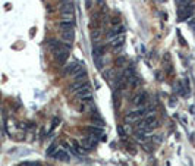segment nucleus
Instances as JSON below:
<instances>
[{"label":"nucleus","instance_id":"f257e3e1","mask_svg":"<svg viewBox=\"0 0 195 166\" xmlns=\"http://www.w3.org/2000/svg\"><path fill=\"white\" fill-rule=\"evenodd\" d=\"M195 12V5L194 3H191V5H186V6H182V8H179V11H178V19L182 22V21H188L192 15H194Z\"/></svg>","mask_w":195,"mask_h":166},{"label":"nucleus","instance_id":"f03ea898","mask_svg":"<svg viewBox=\"0 0 195 166\" xmlns=\"http://www.w3.org/2000/svg\"><path fill=\"white\" fill-rule=\"evenodd\" d=\"M73 12H75V6H73L72 0H66V2L60 3V13L63 18H72Z\"/></svg>","mask_w":195,"mask_h":166},{"label":"nucleus","instance_id":"7ed1b4c3","mask_svg":"<svg viewBox=\"0 0 195 166\" xmlns=\"http://www.w3.org/2000/svg\"><path fill=\"white\" fill-rule=\"evenodd\" d=\"M47 47L56 55L59 52H62V50H65V49H69V46H66V43H63V41H59V40H54V38H51V40H48V43H47Z\"/></svg>","mask_w":195,"mask_h":166},{"label":"nucleus","instance_id":"20e7f679","mask_svg":"<svg viewBox=\"0 0 195 166\" xmlns=\"http://www.w3.org/2000/svg\"><path fill=\"white\" fill-rule=\"evenodd\" d=\"M76 97L81 100V101H91L92 100V91L90 85H85L84 88H81L76 91Z\"/></svg>","mask_w":195,"mask_h":166},{"label":"nucleus","instance_id":"39448f33","mask_svg":"<svg viewBox=\"0 0 195 166\" xmlns=\"http://www.w3.org/2000/svg\"><path fill=\"white\" fill-rule=\"evenodd\" d=\"M79 144H81V147H82V148H85V150H92V148H95V147H97V144H98V140H95L94 137L88 135V137L82 138Z\"/></svg>","mask_w":195,"mask_h":166},{"label":"nucleus","instance_id":"423d86ee","mask_svg":"<svg viewBox=\"0 0 195 166\" xmlns=\"http://www.w3.org/2000/svg\"><path fill=\"white\" fill-rule=\"evenodd\" d=\"M73 27H75V19H73V16L72 18H63L60 24H59V28L62 30V31H68V30H73Z\"/></svg>","mask_w":195,"mask_h":166},{"label":"nucleus","instance_id":"0eeeda50","mask_svg":"<svg viewBox=\"0 0 195 166\" xmlns=\"http://www.w3.org/2000/svg\"><path fill=\"white\" fill-rule=\"evenodd\" d=\"M147 99H148V94H147L145 91H141V93L135 94V97L132 99V103H134L135 106H138V107H141V106H144V104H145Z\"/></svg>","mask_w":195,"mask_h":166},{"label":"nucleus","instance_id":"6e6552de","mask_svg":"<svg viewBox=\"0 0 195 166\" xmlns=\"http://www.w3.org/2000/svg\"><path fill=\"white\" fill-rule=\"evenodd\" d=\"M144 115H145V110H144V109H135V110L128 112L126 119L128 121H139Z\"/></svg>","mask_w":195,"mask_h":166},{"label":"nucleus","instance_id":"1a4fd4ad","mask_svg":"<svg viewBox=\"0 0 195 166\" xmlns=\"http://www.w3.org/2000/svg\"><path fill=\"white\" fill-rule=\"evenodd\" d=\"M68 57H69V49H65V50H62V52H59V53L54 55V59H56L57 65H66Z\"/></svg>","mask_w":195,"mask_h":166},{"label":"nucleus","instance_id":"9d476101","mask_svg":"<svg viewBox=\"0 0 195 166\" xmlns=\"http://www.w3.org/2000/svg\"><path fill=\"white\" fill-rule=\"evenodd\" d=\"M72 75H73V79H75V81H85V79H87V71L79 65V66L72 72Z\"/></svg>","mask_w":195,"mask_h":166},{"label":"nucleus","instance_id":"9b49d317","mask_svg":"<svg viewBox=\"0 0 195 166\" xmlns=\"http://www.w3.org/2000/svg\"><path fill=\"white\" fill-rule=\"evenodd\" d=\"M75 40V33L73 30H68V31H62V41L66 43V44H72Z\"/></svg>","mask_w":195,"mask_h":166},{"label":"nucleus","instance_id":"f8f14e48","mask_svg":"<svg viewBox=\"0 0 195 166\" xmlns=\"http://www.w3.org/2000/svg\"><path fill=\"white\" fill-rule=\"evenodd\" d=\"M87 131H88V132H90V135H91V137H94L95 140L103 138V135H104L103 129H101L100 126H88V128H87Z\"/></svg>","mask_w":195,"mask_h":166},{"label":"nucleus","instance_id":"ddd939ff","mask_svg":"<svg viewBox=\"0 0 195 166\" xmlns=\"http://www.w3.org/2000/svg\"><path fill=\"white\" fill-rule=\"evenodd\" d=\"M123 44H125V34H122V35H116L115 38L112 40V47H113L115 50H120Z\"/></svg>","mask_w":195,"mask_h":166},{"label":"nucleus","instance_id":"4468645a","mask_svg":"<svg viewBox=\"0 0 195 166\" xmlns=\"http://www.w3.org/2000/svg\"><path fill=\"white\" fill-rule=\"evenodd\" d=\"M53 157H54L56 160H60V162H68L69 160L68 152H66V150H62V148L56 150V153L53 155Z\"/></svg>","mask_w":195,"mask_h":166},{"label":"nucleus","instance_id":"2eb2a0df","mask_svg":"<svg viewBox=\"0 0 195 166\" xmlns=\"http://www.w3.org/2000/svg\"><path fill=\"white\" fill-rule=\"evenodd\" d=\"M78 66H79V63H78V62H70V63H68V65L65 66L63 72H65V74H72V72H73V71H75Z\"/></svg>","mask_w":195,"mask_h":166},{"label":"nucleus","instance_id":"dca6fc26","mask_svg":"<svg viewBox=\"0 0 195 166\" xmlns=\"http://www.w3.org/2000/svg\"><path fill=\"white\" fill-rule=\"evenodd\" d=\"M85 85H88V82H87V81H75V82L70 85V90H73V91H78V90L84 88Z\"/></svg>","mask_w":195,"mask_h":166},{"label":"nucleus","instance_id":"f3484780","mask_svg":"<svg viewBox=\"0 0 195 166\" xmlns=\"http://www.w3.org/2000/svg\"><path fill=\"white\" fill-rule=\"evenodd\" d=\"M128 84H129L132 88H137L138 85H141V79H139L137 75H134L132 78H129V79H128Z\"/></svg>","mask_w":195,"mask_h":166},{"label":"nucleus","instance_id":"a211bd4d","mask_svg":"<svg viewBox=\"0 0 195 166\" xmlns=\"http://www.w3.org/2000/svg\"><path fill=\"white\" fill-rule=\"evenodd\" d=\"M125 31H126V27L123 24H119V25H116L115 28H113L115 35H122V34H125Z\"/></svg>","mask_w":195,"mask_h":166},{"label":"nucleus","instance_id":"6ab92c4d","mask_svg":"<svg viewBox=\"0 0 195 166\" xmlns=\"http://www.w3.org/2000/svg\"><path fill=\"white\" fill-rule=\"evenodd\" d=\"M100 35H101V31H100V30H94V31L91 33L92 41H97V40L100 38Z\"/></svg>","mask_w":195,"mask_h":166},{"label":"nucleus","instance_id":"aec40b11","mask_svg":"<svg viewBox=\"0 0 195 166\" xmlns=\"http://www.w3.org/2000/svg\"><path fill=\"white\" fill-rule=\"evenodd\" d=\"M56 144H51L48 148H47V156H53V153H56Z\"/></svg>","mask_w":195,"mask_h":166},{"label":"nucleus","instance_id":"412c9836","mask_svg":"<svg viewBox=\"0 0 195 166\" xmlns=\"http://www.w3.org/2000/svg\"><path fill=\"white\" fill-rule=\"evenodd\" d=\"M192 0H178V6L182 8V6H186V5H191Z\"/></svg>","mask_w":195,"mask_h":166},{"label":"nucleus","instance_id":"4be33fe9","mask_svg":"<svg viewBox=\"0 0 195 166\" xmlns=\"http://www.w3.org/2000/svg\"><path fill=\"white\" fill-rule=\"evenodd\" d=\"M125 63H126V57H125V56H122V57L117 59V65H119V66H123Z\"/></svg>","mask_w":195,"mask_h":166},{"label":"nucleus","instance_id":"5701e85b","mask_svg":"<svg viewBox=\"0 0 195 166\" xmlns=\"http://www.w3.org/2000/svg\"><path fill=\"white\" fill-rule=\"evenodd\" d=\"M59 118H54V119H53V122H51V128H56V126H57L59 125Z\"/></svg>","mask_w":195,"mask_h":166},{"label":"nucleus","instance_id":"b1692460","mask_svg":"<svg viewBox=\"0 0 195 166\" xmlns=\"http://www.w3.org/2000/svg\"><path fill=\"white\" fill-rule=\"evenodd\" d=\"M90 6H91V0H87V2H85V8L90 9Z\"/></svg>","mask_w":195,"mask_h":166},{"label":"nucleus","instance_id":"393cba45","mask_svg":"<svg viewBox=\"0 0 195 166\" xmlns=\"http://www.w3.org/2000/svg\"><path fill=\"white\" fill-rule=\"evenodd\" d=\"M189 25H191V28H192V30H195V19H192V21L189 22Z\"/></svg>","mask_w":195,"mask_h":166},{"label":"nucleus","instance_id":"a878e982","mask_svg":"<svg viewBox=\"0 0 195 166\" xmlns=\"http://www.w3.org/2000/svg\"><path fill=\"white\" fill-rule=\"evenodd\" d=\"M62 2H66V0H62Z\"/></svg>","mask_w":195,"mask_h":166},{"label":"nucleus","instance_id":"bb28decb","mask_svg":"<svg viewBox=\"0 0 195 166\" xmlns=\"http://www.w3.org/2000/svg\"><path fill=\"white\" fill-rule=\"evenodd\" d=\"M0 100H2V96H0Z\"/></svg>","mask_w":195,"mask_h":166}]
</instances>
